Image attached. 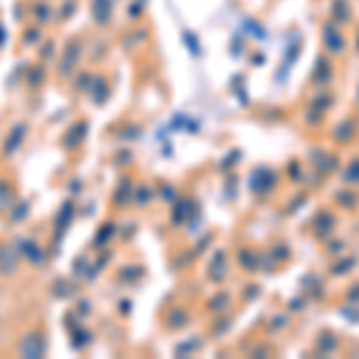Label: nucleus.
<instances>
[{
  "mask_svg": "<svg viewBox=\"0 0 359 359\" xmlns=\"http://www.w3.org/2000/svg\"><path fill=\"white\" fill-rule=\"evenodd\" d=\"M335 230H338V213H335L333 208L323 206L306 221L304 233H309L316 242H323V240H328Z\"/></svg>",
  "mask_w": 359,
  "mask_h": 359,
  "instance_id": "1",
  "label": "nucleus"
},
{
  "mask_svg": "<svg viewBox=\"0 0 359 359\" xmlns=\"http://www.w3.org/2000/svg\"><path fill=\"white\" fill-rule=\"evenodd\" d=\"M314 170L318 172V177H331V175H338L340 165H343V158H340L338 151H328V149H314L306 158Z\"/></svg>",
  "mask_w": 359,
  "mask_h": 359,
  "instance_id": "2",
  "label": "nucleus"
},
{
  "mask_svg": "<svg viewBox=\"0 0 359 359\" xmlns=\"http://www.w3.org/2000/svg\"><path fill=\"white\" fill-rule=\"evenodd\" d=\"M359 135V118L357 115H347V118L338 120L331 130H328V139L335 144V147H347L352 144Z\"/></svg>",
  "mask_w": 359,
  "mask_h": 359,
  "instance_id": "3",
  "label": "nucleus"
},
{
  "mask_svg": "<svg viewBox=\"0 0 359 359\" xmlns=\"http://www.w3.org/2000/svg\"><path fill=\"white\" fill-rule=\"evenodd\" d=\"M343 350V338L331 328H321L314 335V345H311V355L316 357H333Z\"/></svg>",
  "mask_w": 359,
  "mask_h": 359,
  "instance_id": "4",
  "label": "nucleus"
},
{
  "mask_svg": "<svg viewBox=\"0 0 359 359\" xmlns=\"http://www.w3.org/2000/svg\"><path fill=\"white\" fill-rule=\"evenodd\" d=\"M359 266V257L357 254H340V257H333L326 266V276L328 278H347Z\"/></svg>",
  "mask_w": 359,
  "mask_h": 359,
  "instance_id": "5",
  "label": "nucleus"
},
{
  "mask_svg": "<svg viewBox=\"0 0 359 359\" xmlns=\"http://www.w3.org/2000/svg\"><path fill=\"white\" fill-rule=\"evenodd\" d=\"M321 32H323V43H326L328 53H331V55H343L345 46H347L345 43V34L340 32L335 25H331V22H328V25H323Z\"/></svg>",
  "mask_w": 359,
  "mask_h": 359,
  "instance_id": "6",
  "label": "nucleus"
},
{
  "mask_svg": "<svg viewBox=\"0 0 359 359\" xmlns=\"http://www.w3.org/2000/svg\"><path fill=\"white\" fill-rule=\"evenodd\" d=\"M333 204H335V208H340V211H347V213L359 211V189L343 184V187H340L338 192L333 194Z\"/></svg>",
  "mask_w": 359,
  "mask_h": 359,
  "instance_id": "7",
  "label": "nucleus"
},
{
  "mask_svg": "<svg viewBox=\"0 0 359 359\" xmlns=\"http://www.w3.org/2000/svg\"><path fill=\"white\" fill-rule=\"evenodd\" d=\"M302 287L306 290V299L309 302H321L323 294H326V280L318 273H306L302 278Z\"/></svg>",
  "mask_w": 359,
  "mask_h": 359,
  "instance_id": "8",
  "label": "nucleus"
},
{
  "mask_svg": "<svg viewBox=\"0 0 359 359\" xmlns=\"http://www.w3.org/2000/svg\"><path fill=\"white\" fill-rule=\"evenodd\" d=\"M331 82H333V62L328 60L326 55H321L314 62V72H311V84L323 86V89H326V86L331 84Z\"/></svg>",
  "mask_w": 359,
  "mask_h": 359,
  "instance_id": "9",
  "label": "nucleus"
},
{
  "mask_svg": "<svg viewBox=\"0 0 359 359\" xmlns=\"http://www.w3.org/2000/svg\"><path fill=\"white\" fill-rule=\"evenodd\" d=\"M338 175H340V182H343V184L359 189V156H352L347 163L340 165Z\"/></svg>",
  "mask_w": 359,
  "mask_h": 359,
  "instance_id": "10",
  "label": "nucleus"
},
{
  "mask_svg": "<svg viewBox=\"0 0 359 359\" xmlns=\"http://www.w3.org/2000/svg\"><path fill=\"white\" fill-rule=\"evenodd\" d=\"M306 106L314 108V111H318V113H323V115H328L335 106V96L331 94V91H318V94L311 98Z\"/></svg>",
  "mask_w": 359,
  "mask_h": 359,
  "instance_id": "11",
  "label": "nucleus"
},
{
  "mask_svg": "<svg viewBox=\"0 0 359 359\" xmlns=\"http://www.w3.org/2000/svg\"><path fill=\"white\" fill-rule=\"evenodd\" d=\"M323 245V254H326L328 259H333V257H340V254H345L347 252V247H350V242L345 240V237H328V240H323L321 242Z\"/></svg>",
  "mask_w": 359,
  "mask_h": 359,
  "instance_id": "12",
  "label": "nucleus"
},
{
  "mask_svg": "<svg viewBox=\"0 0 359 359\" xmlns=\"http://www.w3.org/2000/svg\"><path fill=\"white\" fill-rule=\"evenodd\" d=\"M333 20L340 22V25L352 20V10L347 5V0H333Z\"/></svg>",
  "mask_w": 359,
  "mask_h": 359,
  "instance_id": "13",
  "label": "nucleus"
},
{
  "mask_svg": "<svg viewBox=\"0 0 359 359\" xmlns=\"http://www.w3.org/2000/svg\"><path fill=\"white\" fill-rule=\"evenodd\" d=\"M304 123H306V127H309V130H321L323 123H326V115H323V113H318V111H314V108H309V106H306Z\"/></svg>",
  "mask_w": 359,
  "mask_h": 359,
  "instance_id": "14",
  "label": "nucleus"
},
{
  "mask_svg": "<svg viewBox=\"0 0 359 359\" xmlns=\"http://www.w3.org/2000/svg\"><path fill=\"white\" fill-rule=\"evenodd\" d=\"M343 302L347 304H359V280H352L343 292Z\"/></svg>",
  "mask_w": 359,
  "mask_h": 359,
  "instance_id": "15",
  "label": "nucleus"
},
{
  "mask_svg": "<svg viewBox=\"0 0 359 359\" xmlns=\"http://www.w3.org/2000/svg\"><path fill=\"white\" fill-rule=\"evenodd\" d=\"M340 314H343L345 318H347V321H352V323H359V304H343V306H340Z\"/></svg>",
  "mask_w": 359,
  "mask_h": 359,
  "instance_id": "16",
  "label": "nucleus"
},
{
  "mask_svg": "<svg viewBox=\"0 0 359 359\" xmlns=\"http://www.w3.org/2000/svg\"><path fill=\"white\" fill-rule=\"evenodd\" d=\"M292 180H299V175H302V170H304V165H299V161H292Z\"/></svg>",
  "mask_w": 359,
  "mask_h": 359,
  "instance_id": "17",
  "label": "nucleus"
},
{
  "mask_svg": "<svg viewBox=\"0 0 359 359\" xmlns=\"http://www.w3.org/2000/svg\"><path fill=\"white\" fill-rule=\"evenodd\" d=\"M357 50H359V36H357Z\"/></svg>",
  "mask_w": 359,
  "mask_h": 359,
  "instance_id": "18",
  "label": "nucleus"
},
{
  "mask_svg": "<svg viewBox=\"0 0 359 359\" xmlns=\"http://www.w3.org/2000/svg\"><path fill=\"white\" fill-rule=\"evenodd\" d=\"M357 233H359V223H357Z\"/></svg>",
  "mask_w": 359,
  "mask_h": 359,
  "instance_id": "19",
  "label": "nucleus"
}]
</instances>
